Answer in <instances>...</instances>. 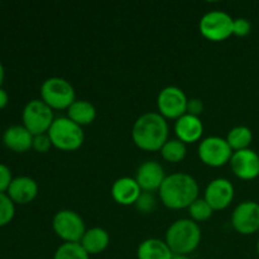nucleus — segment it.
<instances>
[{
    "mask_svg": "<svg viewBox=\"0 0 259 259\" xmlns=\"http://www.w3.org/2000/svg\"><path fill=\"white\" fill-rule=\"evenodd\" d=\"M161 202L171 210L189 209L199 199V185L189 174L177 172L168 175L158 190Z\"/></svg>",
    "mask_w": 259,
    "mask_h": 259,
    "instance_id": "f257e3e1",
    "label": "nucleus"
},
{
    "mask_svg": "<svg viewBox=\"0 0 259 259\" xmlns=\"http://www.w3.org/2000/svg\"><path fill=\"white\" fill-rule=\"evenodd\" d=\"M132 139L139 149L158 152L168 141V124L159 113H144L134 121Z\"/></svg>",
    "mask_w": 259,
    "mask_h": 259,
    "instance_id": "f03ea898",
    "label": "nucleus"
},
{
    "mask_svg": "<svg viewBox=\"0 0 259 259\" xmlns=\"http://www.w3.org/2000/svg\"><path fill=\"white\" fill-rule=\"evenodd\" d=\"M164 242L174 254L189 255L201 243V229L194 220L179 219L168 227Z\"/></svg>",
    "mask_w": 259,
    "mask_h": 259,
    "instance_id": "7ed1b4c3",
    "label": "nucleus"
},
{
    "mask_svg": "<svg viewBox=\"0 0 259 259\" xmlns=\"http://www.w3.org/2000/svg\"><path fill=\"white\" fill-rule=\"evenodd\" d=\"M47 134L52 146L63 152L76 151L85 141L82 126L73 123L67 116L56 118Z\"/></svg>",
    "mask_w": 259,
    "mask_h": 259,
    "instance_id": "20e7f679",
    "label": "nucleus"
},
{
    "mask_svg": "<svg viewBox=\"0 0 259 259\" xmlns=\"http://www.w3.org/2000/svg\"><path fill=\"white\" fill-rule=\"evenodd\" d=\"M40 100L52 110H67L76 101L75 89L66 78L50 77L40 85Z\"/></svg>",
    "mask_w": 259,
    "mask_h": 259,
    "instance_id": "39448f33",
    "label": "nucleus"
},
{
    "mask_svg": "<svg viewBox=\"0 0 259 259\" xmlns=\"http://www.w3.org/2000/svg\"><path fill=\"white\" fill-rule=\"evenodd\" d=\"M55 119L52 109L47 104L43 103L40 99H33L28 101L22 111L23 125L33 136L48 133Z\"/></svg>",
    "mask_w": 259,
    "mask_h": 259,
    "instance_id": "423d86ee",
    "label": "nucleus"
},
{
    "mask_svg": "<svg viewBox=\"0 0 259 259\" xmlns=\"http://www.w3.org/2000/svg\"><path fill=\"white\" fill-rule=\"evenodd\" d=\"M52 228L55 234L62 239L63 243H80L88 230L82 218L70 209L56 212L52 220Z\"/></svg>",
    "mask_w": 259,
    "mask_h": 259,
    "instance_id": "0eeeda50",
    "label": "nucleus"
},
{
    "mask_svg": "<svg viewBox=\"0 0 259 259\" xmlns=\"http://www.w3.org/2000/svg\"><path fill=\"white\" fill-rule=\"evenodd\" d=\"M233 19L227 12L211 10L201 17L199 30L204 38L211 42H223L233 35Z\"/></svg>",
    "mask_w": 259,
    "mask_h": 259,
    "instance_id": "6e6552de",
    "label": "nucleus"
},
{
    "mask_svg": "<svg viewBox=\"0 0 259 259\" xmlns=\"http://www.w3.org/2000/svg\"><path fill=\"white\" fill-rule=\"evenodd\" d=\"M233 153L234 152L229 147L227 139L217 136L204 138L197 148L199 158L209 167L225 166L230 162Z\"/></svg>",
    "mask_w": 259,
    "mask_h": 259,
    "instance_id": "1a4fd4ad",
    "label": "nucleus"
},
{
    "mask_svg": "<svg viewBox=\"0 0 259 259\" xmlns=\"http://www.w3.org/2000/svg\"><path fill=\"white\" fill-rule=\"evenodd\" d=\"M187 103L189 99L185 91L177 86H166L157 96V109L164 119L181 118L187 113Z\"/></svg>",
    "mask_w": 259,
    "mask_h": 259,
    "instance_id": "9d476101",
    "label": "nucleus"
},
{
    "mask_svg": "<svg viewBox=\"0 0 259 259\" xmlns=\"http://www.w3.org/2000/svg\"><path fill=\"white\" fill-rule=\"evenodd\" d=\"M232 225L242 235H252L259 230V204L243 201L233 210Z\"/></svg>",
    "mask_w": 259,
    "mask_h": 259,
    "instance_id": "9b49d317",
    "label": "nucleus"
},
{
    "mask_svg": "<svg viewBox=\"0 0 259 259\" xmlns=\"http://www.w3.org/2000/svg\"><path fill=\"white\" fill-rule=\"evenodd\" d=\"M234 186L232 182L224 177L214 179L206 186L204 192V200L210 205L214 211L224 210L234 200Z\"/></svg>",
    "mask_w": 259,
    "mask_h": 259,
    "instance_id": "f8f14e48",
    "label": "nucleus"
},
{
    "mask_svg": "<svg viewBox=\"0 0 259 259\" xmlns=\"http://www.w3.org/2000/svg\"><path fill=\"white\" fill-rule=\"evenodd\" d=\"M229 164L233 174L240 180L250 181L259 176V154L250 148L234 152Z\"/></svg>",
    "mask_w": 259,
    "mask_h": 259,
    "instance_id": "ddd939ff",
    "label": "nucleus"
},
{
    "mask_svg": "<svg viewBox=\"0 0 259 259\" xmlns=\"http://www.w3.org/2000/svg\"><path fill=\"white\" fill-rule=\"evenodd\" d=\"M164 168L157 161H146L138 167L136 174V181L138 182L142 191H158L166 179Z\"/></svg>",
    "mask_w": 259,
    "mask_h": 259,
    "instance_id": "4468645a",
    "label": "nucleus"
},
{
    "mask_svg": "<svg viewBox=\"0 0 259 259\" xmlns=\"http://www.w3.org/2000/svg\"><path fill=\"white\" fill-rule=\"evenodd\" d=\"M38 184L29 176L14 177L7 195L15 205H28L38 196Z\"/></svg>",
    "mask_w": 259,
    "mask_h": 259,
    "instance_id": "2eb2a0df",
    "label": "nucleus"
},
{
    "mask_svg": "<svg viewBox=\"0 0 259 259\" xmlns=\"http://www.w3.org/2000/svg\"><path fill=\"white\" fill-rule=\"evenodd\" d=\"M111 197L116 204L121 206L136 205L137 200L141 196L142 189L134 177H120L111 185Z\"/></svg>",
    "mask_w": 259,
    "mask_h": 259,
    "instance_id": "dca6fc26",
    "label": "nucleus"
},
{
    "mask_svg": "<svg viewBox=\"0 0 259 259\" xmlns=\"http://www.w3.org/2000/svg\"><path fill=\"white\" fill-rule=\"evenodd\" d=\"M175 134L182 143H196L204 134V124L200 116L186 113L175 121Z\"/></svg>",
    "mask_w": 259,
    "mask_h": 259,
    "instance_id": "f3484780",
    "label": "nucleus"
},
{
    "mask_svg": "<svg viewBox=\"0 0 259 259\" xmlns=\"http://www.w3.org/2000/svg\"><path fill=\"white\" fill-rule=\"evenodd\" d=\"M33 134L24 125H12L5 129L3 143L14 153H25L32 149Z\"/></svg>",
    "mask_w": 259,
    "mask_h": 259,
    "instance_id": "a211bd4d",
    "label": "nucleus"
},
{
    "mask_svg": "<svg viewBox=\"0 0 259 259\" xmlns=\"http://www.w3.org/2000/svg\"><path fill=\"white\" fill-rule=\"evenodd\" d=\"M109 233L103 228L94 227L86 230L80 244L89 255H95L103 253L109 247Z\"/></svg>",
    "mask_w": 259,
    "mask_h": 259,
    "instance_id": "6ab92c4d",
    "label": "nucleus"
},
{
    "mask_svg": "<svg viewBox=\"0 0 259 259\" xmlns=\"http://www.w3.org/2000/svg\"><path fill=\"white\" fill-rule=\"evenodd\" d=\"M174 255L167 243L158 238H148L143 240L137 249L138 259H172Z\"/></svg>",
    "mask_w": 259,
    "mask_h": 259,
    "instance_id": "aec40b11",
    "label": "nucleus"
},
{
    "mask_svg": "<svg viewBox=\"0 0 259 259\" xmlns=\"http://www.w3.org/2000/svg\"><path fill=\"white\" fill-rule=\"evenodd\" d=\"M67 118L80 126L90 125L96 119V109L90 101L77 100L67 109Z\"/></svg>",
    "mask_w": 259,
    "mask_h": 259,
    "instance_id": "412c9836",
    "label": "nucleus"
},
{
    "mask_svg": "<svg viewBox=\"0 0 259 259\" xmlns=\"http://www.w3.org/2000/svg\"><path fill=\"white\" fill-rule=\"evenodd\" d=\"M225 139L233 152L243 151V149L249 148V146L252 144L253 133L248 126L238 125L230 129Z\"/></svg>",
    "mask_w": 259,
    "mask_h": 259,
    "instance_id": "4be33fe9",
    "label": "nucleus"
},
{
    "mask_svg": "<svg viewBox=\"0 0 259 259\" xmlns=\"http://www.w3.org/2000/svg\"><path fill=\"white\" fill-rule=\"evenodd\" d=\"M159 152H161L162 158L166 162H169V163H179V162L184 161V158L186 157L187 148L186 144L182 143L177 138H175L168 139L163 144V147H162Z\"/></svg>",
    "mask_w": 259,
    "mask_h": 259,
    "instance_id": "5701e85b",
    "label": "nucleus"
},
{
    "mask_svg": "<svg viewBox=\"0 0 259 259\" xmlns=\"http://www.w3.org/2000/svg\"><path fill=\"white\" fill-rule=\"evenodd\" d=\"M53 259H90L80 243H62L56 249Z\"/></svg>",
    "mask_w": 259,
    "mask_h": 259,
    "instance_id": "b1692460",
    "label": "nucleus"
},
{
    "mask_svg": "<svg viewBox=\"0 0 259 259\" xmlns=\"http://www.w3.org/2000/svg\"><path fill=\"white\" fill-rule=\"evenodd\" d=\"M187 210H189L190 219L194 220L197 224L201 222L209 220L210 218H211L212 212H214V210H212L211 207H210V205L205 201L204 197H202V199L199 197V199L195 200V201L190 205Z\"/></svg>",
    "mask_w": 259,
    "mask_h": 259,
    "instance_id": "393cba45",
    "label": "nucleus"
},
{
    "mask_svg": "<svg viewBox=\"0 0 259 259\" xmlns=\"http://www.w3.org/2000/svg\"><path fill=\"white\" fill-rule=\"evenodd\" d=\"M15 215V204L7 194H0V228L9 224Z\"/></svg>",
    "mask_w": 259,
    "mask_h": 259,
    "instance_id": "a878e982",
    "label": "nucleus"
},
{
    "mask_svg": "<svg viewBox=\"0 0 259 259\" xmlns=\"http://www.w3.org/2000/svg\"><path fill=\"white\" fill-rule=\"evenodd\" d=\"M136 207L142 214L153 212V210L156 209V199H154L153 194L152 192L142 191L141 196L138 197V200L136 202Z\"/></svg>",
    "mask_w": 259,
    "mask_h": 259,
    "instance_id": "bb28decb",
    "label": "nucleus"
},
{
    "mask_svg": "<svg viewBox=\"0 0 259 259\" xmlns=\"http://www.w3.org/2000/svg\"><path fill=\"white\" fill-rule=\"evenodd\" d=\"M252 30V23L247 18H237L233 22V35L237 37H245Z\"/></svg>",
    "mask_w": 259,
    "mask_h": 259,
    "instance_id": "cd10ccee",
    "label": "nucleus"
},
{
    "mask_svg": "<svg viewBox=\"0 0 259 259\" xmlns=\"http://www.w3.org/2000/svg\"><path fill=\"white\" fill-rule=\"evenodd\" d=\"M52 146V142H51L48 134H39V136L33 137V144L32 149H34L38 153H47L51 149Z\"/></svg>",
    "mask_w": 259,
    "mask_h": 259,
    "instance_id": "c85d7f7f",
    "label": "nucleus"
},
{
    "mask_svg": "<svg viewBox=\"0 0 259 259\" xmlns=\"http://www.w3.org/2000/svg\"><path fill=\"white\" fill-rule=\"evenodd\" d=\"M13 179L14 177L9 167L4 163H0V194H7Z\"/></svg>",
    "mask_w": 259,
    "mask_h": 259,
    "instance_id": "c756f323",
    "label": "nucleus"
},
{
    "mask_svg": "<svg viewBox=\"0 0 259 259\" xmlns=\"http://www.w3.org/2000/svg\"><path fill=\"white\" fill-rule=\"evenodd\" d=\"M202 111H204V104H202V101L200 99H189V103H187V114L200 116L202 114Z\"/></svg>",
    "mask_w": 259,
    "mask_h": 259,
    "instance_id": "7c9ffc66",
    "label": "nucleus"
},
{
    "mask_svg": "<svg viewBox=\"0 0 259 259\" xmlns=\"http://www.w3.org/2000/svg\"><path fill=\"white\" fill-rule=\"evenodd\" d=\"M8 104H9V95H8V93L4 89L0 88V110L7 108Z\"/></svg>",
    "mask_w": 259,
    "mask_h": 259,
    "instance_id": "2f4dec72",
    "label": "nucleus"
},
{
    "mask_svg": "<svg viewBox=\"0 0 259 259\" xmlns=\"http://www.w3.org/2000/svg\"><path fill=\"white\" fill-rule=\"evenodd\" d=\"M4 78H5V68L3 66V63L0 62V88H2L3 82H4Z\"/></svg>",
    "mask_w": 259,
    "mask_h": 259,
    "instance_id": "473e14b6",
    "label": "nucleus"
},
{
    "mask_svg": "<svg viewBox=\"0 0 259 259\" xmlns=\"http://www.w3.org/2000/svg\"><path fill=\"white\" fill-rule=\"evenodd\" d=\"M172 259H191L189 257V255H177V254H175L174 255V258Z\"/></svg>",
    "mask_w": 259,
    "mask_h": 259,
    "instance_id": "72a5a7b5",
    "label": "nucleus"
},
{
    "mask_svg": "<svg viewBox=\"0 0 259 259\" xmlns=\"http://www.w3.org/2000/svg\"><path fill=\"white\" fill-rule=\"evenodd\" d=\"M257 253H258V255H259V239H258V243H257Z\"/></svg>",
    "mask_w": 259,
    "mask_h": 259,
    "instance_id": "f704fd0d",
    "label": "nucleus"
}]
</instances>
